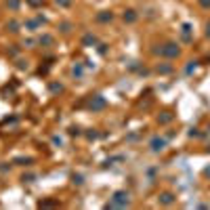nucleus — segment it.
I'll return each instance as SVG.
<instances>
[{
	"instance_id": "1",
	"label": "nucleus",
	"mask_w": 210,
	"mask_h": 210,
	"mask_svg": "<svg viewBox=\"0 0 210 210\" xmlns=\"http://www.w3.org/2000/svg\"><path fill=\"white\" fill-rule=\"evenodd\" d=\"M162 53H164V55H168V57H177V55H179V49H177L174 44H168L166 49H162Z\"/></svg>"
},
{
	"instance_id": "2",
	"label": "nucleus",
	"mask_w": 210,
	"mask_h": 210,
	"mask_svg": "<svg viewBox=\"0 0 210 210\" xmlns=\"http://www.w3.org/2000/svg\"><path fill=\"white\" fill-rule=\"evenodd\" d=\"M162 147H164V141H162V139H153V141H151V149H153V151H158V149H162Z\"/></svg>"
},
{
	"instance_id": "3",
	"label": "nucleus",
	"mask_w": 210,
	"mask_h": 210,
	"mask_svg": "<svg viewBox=\"0 0 210 210\" xmlns=\"http://www.w3.org/2000/svg\"><path fill=\"white\" fill-rule=\"evenodd\" d=\"M116 204H128V195L126 193H116Z\"/></svg>"
},
{
	"instance_id": "4",
	"label": "nucleus",
	"mask_w": 210,
	"mask_h": 210,
	"mask_svg": "<svg viewBox=\"0 0 210 210\" xmlns=\"http://www.w3.org/2000/svg\"><path fill=\"white\" fill-rule=\"evenodd\" d=\"M162 202H164V204H172V195L170 193H164V195H162Z\"/></svg>"
},
{
	"instance_id": "5",
	"label": "nucleus",
	"mask_w": 210,
	"mask_h": 210,
	"mask_svg": "<svg viewBox=\"0 0 210 210\" xmlns=\"http://www.w3.org/2000/svg\"><path fill=\"white\" fill-rule=\"evenodd\" d=\"M124 19H128V21H134V13H132V11H128V15H124Z\"/></svg>"
},
{
	"instance_id": "6",
	"label": "nucleus",
	"mask_w": 210,
	"mask_h": 210,
	"mask_svg": "<svg viewBox=\"0 0 210 210\" xmlns=\"http://www.w3.org/2000/svg\"><path fill=\"white\" fill-rule=\"evenodd\" d=\"M57 2H61V4H69V0H57Z\"/></svg>"
},
{
	"instance_id": "7",
	"label": "nucleus",
	"mask_w": 210,
	"mask_h": 210,
	"mask_svg": "<svg viewBox=\"0 0 210 210\" xmlns=\"http://www.w3.org/2000/svg\"><path fill=\"white\" fill-rule=\"evenodd\" d=\"M30 2H32V4H38V2H40V0H30Z\"/></svg>"
},
{
	"instance_id": "8",
	"label": "nucleus",
	"mask_w": 210,
	"mask_h": 210,
	"mask_svg": "<svg viewBox=\"0 0 210 210\" xmlns=\"http://www.w3.org/2000/svg\"><path fill=\"white\" fill-rule=\"evenodd\" d=\"M206 177H210V168H206Z\"/></svg>"
},
{
	"instance_id": "9",
	"label": "nucleus",
	"mask_w": 210,
	"mask_h": 210,
	"mask_svg": "<svg viewBox=\"0 0 210 210\" xmlns=\"http://www.w3.org/2000/svg\"><path fill=\"white\" fill-rule=\"evenodd\" d=\"M206 34H208V36H210V23H208V32H206Z\"/></svg>"
}]
</instances>
